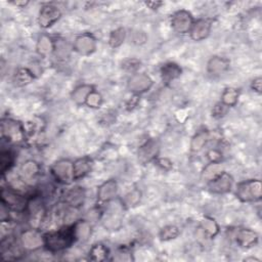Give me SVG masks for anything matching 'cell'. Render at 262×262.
<instances>
[{
  "label": "cell",
  "mask_w": 262,
  "mask_h": 262,
  "mask_svg": "<svg viewBox=\"0 0 262 262\" xmlns=\"http://www.w3.org/2000/svg\"><path fill=\"white\" fill-rule=\"evenodd\" d=\"M74 242L72 225L50 231L44 235V247L51 253L63 251L71 247Z\"/></svg>",
  "instance_id": "6da1fadb"
},
{
  "label": "cell",
  "mask_w": 262,
  "mask_h": 262,
  "mask_svg": "<svg viewBox=\"0 0 262 262\" xmlns=\"http://www.w3.org/2000/svg\"><path fill=\"white\" fill-rule=\"evenodd\" d=\"M106 210L101 214V223L107 230H118L122 226L124 205L122 202L112 201L107 204Z\"/></svg>",
  "instance_id": "7a4b0ae2"
},
{
  "label": "cell",
  "mask_w": 262,
  "mask_h": 262,
  "mask_svg": "<svg viewBox=\"0 0 262 262\" xmlns=\"http://www.w3.org/2000/svg\"><path fill=\"white\" fill-rule=\"evenodd\" d=\"M235 195L244 203L257 202L262 196V184L259 179H250L239 182L236 186Z\"/></svg>",
  "instance_id": "3957f363"
},
{
  "label": "cell",
  "mask_w": 262,
  "mask_h": 262,
  "mask_svg": "<svg viewBox=\"0 0 262 262\" xmlns=\"http://www.w3.org/2000/svg\"><path fill=\"white\" fill-rule=\"evenodd\" d=\"M53 178L61 184H70L74 181V169L73 162L70 160H59L55 162L50 168Z\"/></svg>",
  "instance_id": "277c9868"
},
{
  "label": "cell",
  "mask_w": 262,
  "mask_h": 262,
  "mask_svg": "<svg viewBox=\"0 0 262 262\" xmlns=\"http://www.w3.org/2000/svg\"><path fill=\"white\" fill-rule=\"evenodd\" d=\"M28 201L24 195L18 191L12 189L11 187L1 189V202L4 206H7L9 209L21 212L27 209Z\"/></svg>",
  "instance_id": "5b68a950"
},
{
  "label": "cell",
  "mask_w": 262,
  "mask_h": 262,
  "mask_svg": "<svg viewBox=\"0 0 262 262\" xmlns=\"http://www.w3.org/2000/svg\"><path fill=\"white\" fill-rule=\"evenodd\" d=\"M26 211L29 214V220L34 228H38L45 219L46 210L44 208L43 201L40 195L32 196L28 201V206Z\"/></svg>",
  "instance_id": "8992f818"
},
{
  "label": "cell",
  "mask_w": 262,
  "mask_h": 262,
  "mask_svg": "<svg viewBox=\"0 0 262 262\" xmlns=\"http://www.w3.org/2000/svg\"><path fill=\"white\" fill-rule=\"evenodd\" d=\"M170 23H171V27L175 33L183 35V34L190 32L191 27L194 23V19L189 11L180 9V10L175 11L171 15Z\"/></svg>",
  "instance_id": "52a82bcc"
},
{
  "label": "cell",
  "mask_w": 262,
  "mask_h": 262,
  "mask_svg": "<svg viewBox=\"0 0 262 262\" xmlns=\"http://www.w3.org/2000/svg\"><path fill=\"white\" fill-rule=\"evenodd\" d=\"M2 138H6L10 142H20L25 138V129L16 121L11 119H3L1 121Z\"/></svg>",
  "instance_id": "ba28073f"
},
{
  "label": "cell",
  "mask_w": 262,
  "mask_h": 262,
  "mask_svg": "<svg viewBox=\"0 0 262 262\" xmlns=\"http://www.w3.org/2000/svg\"><path fill=\"white\" fill-rule=\"evenodd\" d=\"M20 244L24 250L35 251L44 246V235L40 233L38 228L27 229L20 234Z\"/></svg>",
  "instance_id": "9c48e42d"
},
{
  "label": "cell",
  "mask_w": 262,
  "mask_h": 262,
  "mask_svg": "<svg viewBox=\"0 0 262 262\" xmlns=\"http://www.w3.org/2000/svg\"><path fill=\"white\" fill-rule=\"evenodd\" d=\"M233 184V179L230 174L223 171L217 177L207 182L208 189L216 194H223L230 191Z\"/></svg>",
  "instance_id": "30bf717a"
},
{
  "label": "cell",
  "mask_w": 262,
  "mask_h": 262,
  "mask_svg": "<svg viewBox=\"0 0 262 262\" xmlns=\"http://www.w3.org/2000/svg\"><path fill=\"white\" fill-rule=\"evenodd\" d=\"M61 16V12L59 8L53 4H45L41 7L38 16V23L41 28L47 29L54 25L59 17Z\"/></svg>",
  "instance_id": "8fae6325"
},
{
  "label": "cell",
  "mask_w": 262,
  "mask_h": 262,
  "mask_svg": "<svg viewBox=\"0 0 262 262\" xmlns=\"http://www.w3.org/2000/svg\"><path fill=\"white\" fill-rule=\"evenodd\" d=\"M73 49L81 55H89L96 49V39L90 33H83L75 39Z\"/></svg>",
  "instance_id": "7c38bea8"
},
{
  "label": "cell",
  "mask_w": 262,
  "mask_h": 262,
  "mask_svg": "<svg viewBox=\"0 0 262 262\" xmlns=\"http://www.w3.org/2000/svg\"><path fill=\"white\" fill-rule=\"evenodd\" d=\"M154 82L151 78L144 73H135L128 81V89L135 93L141 94L150 89Z\"/></svg>",
  "instance_id": "4fadbf2b"
},
{
  "label": "cell",
  "mask_w": 262,
  "mask_h": 262,
  "mask_svg": "<svg viewBox=\"0 0 262 262\" xmlns=\"http://www.w3.org/2000/svg\"><path fill=\"white\" fill-rule=\"evenodd\" d=\"M63 203L70 207L79 209L81 208L86 200V191L81 186H74L69 188L63 196H62Z\"/></svg>",
  "instance_id": "5bb4252c"
},
{
  "label": "cell",
  "mask_w": 262,
  "mask_h": 262,
  "mask_svg": "<svg viewBox=\"0 0 262 262\" xmlns=\"http://www.w3.org/2000/svg\"><path fill=\"white\" fill-rule=\"evenodd\" d=\"M118 194V183L114 179L106 180L97 189V201L100 204H108L114 201Z\"/></svg>",
  "instance_id": "9a60e30c"
},
{
  "label": "cell",
  "mask_w": 262,
  "mask_h": 262,
  "mask_svg": "<svg viewBox=\"0 0 262 262\" xmlns=\"http://www.w3.org/2000/svg\"><path fill=\"white\" fill-rule=\"evenodd\" d=\"M211 29H212V19L199 18L194 20L191 27V30L189 32L190 38L193 41H203L210 35Z\"/></svg>",
  "instance_id": "2e32d148"
},
{
  "label": "cell",
  "mask_w": 262,
  "mask_h": 262,
  "mask_svg": "<svg viewBox=\"0 0 262 262\" xmlns=\"http://www.w3.org/2000/svg\"><path fill=\"white\" fill-rule=\"evenodd\" d=\"M160 151V144L156 139H148L138 149V159L145 164L157 159Z\"/></svg>",
  "instance_id": "e0dca14e"
},
{
  "label": "cell",
  "mask_w": 262,
  "mask_h": 262,
  "mask_svg": "<svg viewBox=\"0 0 262 262\" xmlns=\"http://www.w3.org/2000/svg\"><path fill=\"white\" fill-rule=\"evenodd\" d=\"M230 61L226 57L212 56L207 62V72L212 76H220L227 72Z\"/></svg>",
  "instance_id": "ac0fdd59"
},
{
  "label": "cell",
  "mask_w": 262,
  "mask_h": 262,
  "mask_svg": "<svg viewBox=\"0 0 262 262\" xmlns=\"http://www.w3.org/2000/svg\"><path fill=\"white\" fill-rule=\"evenodd\" d=\"M236 244L245 249L255 246L258 242V234L250 228H241L235 233Z\"/></svg>",
  "instance_id": "d6986e66"
},
{
  "label": "cell",
  "mask_w": 262,
  "mask_h": 262,
  "mask_svg": "<svg viewBox=\"0 0 262 262\" xmlns=\"http://www.w3.org/2000/svg\"><path fill=\"white\" fill-rule=\"evenodd\" d=\"M75 241L85 243L91 235V224L88 220H77L72 225Z\"/></svg>",
  "instance_id": "ffe728a7"
},
{
  "label": "cell",
  "mask_w": 262,
  "mask_h": 262,
  "mask_svg": "<svg viewBox=\"0 0 262 262\" xmlns=\"http://www.w3.org/2000/svg\"><path fill=\"white\" fill-rule=\"evenodd\" d=\"M92 160L89 157H83L73 162L74 169V180H79L85 177L92 170Z\"/></svg>",
  "instance_id": "44dd1931"
},
{
  "label": "cell",
  "mask_w": 262,
  "mask_h": 262,
  "mask_svg": "<svg viewBox=\"0 0 262 262\" xmlns=\"http://www.w3.org/2000/svg\"><path fill=\"white\" fill-rule=\"evenodd\" d=\"M181 68L175 62H167L161 68V78L165 84H168L181 75Z\"/></svg>",
  "instance_id": "7402d4cb"
},
{
  "label": "cell",
  "mask_w": 262,
  "mask_h": 262,
  "mask_svg": "<svg viewBox=\"0 0 262 262\" xmlns=\"http://www.w3.org/2000/svg\"><path fill=\"white\" fill-rule=\"evenodd\" d=\"M40 172V165L33 160H28L19 167V176L26 181L35 178Z\"/></svg>",
  "instance_id": "603a6c76"
},
{
  "label": "cell",
  "mask_w": 262,
  "mask_h": 262,
  "mask_svg": "<svg viewBox=\"0 0 262 262\" xmlns=\"http://www.w3.org/2000/svg\"><path fill=\"white\" fill-rule=\"evenodd\" d=\"M93 86L89 85V84H82V85H79L78 87H76L74 89V91L72 92V100L78 104V105H81V104H85V101H86V98L87 96L89 95V93L91 91H93Z\"/></svg>",
  "instance_id": "cb8c5ba5"
},
{
  "label": "cell",
  "mask_w": 262,
  "mask_h": 262,
  "mask_svg": "<svg viewBox=\"0 0 262 262\" xmlns=\"http://www.w3.org/2000/svg\"><path fill=\"white\" fill-rule=\"evenodd\" d=\"M54 50V41L47 35H42L39 37L37 42V51L40 55L46 56L53 52Z\"/></svg>",
  "instance_id": "d4e9b609"
},
{
  "label": "cell",
  "mask_w": 262,
  "mask_h": 262,
  "mask_svg": "<svg viewBox=\"0 0 262 262\" xmlns=\"http://www.w3.org/2000/svg\"><path fill=\"white\" fill-rule=\"evenodd\" d=\"M223 172V169H222V165L221 163H214V162H210V164H208L203 172H202V179L206 182H209L211 181L212 179H214L215 177H217L220 173Z\"/></svg>",
  "instance_id": "484cf974"
},
{
  "label": "cell",
  "mask_w": 262,
  "mask_h": 262,
  "mask_svg": "<svg viewBox=\"0 0 262 262\" xmlns=\"http://www.w3.org/2000/svg\"><path fill=\"white\" fill-rule=\"evenodd\" d=\"M239 96V91L233 87H227L221 94V103L226 105L227 107L234 106L237 103Z\"/></svg>",
  "instance_id": "4316f807"
},
{
  "label": "cell",
  "mask_w": 262,
  "mask_h": 262,
  "mask_svg": "<svg viewBox=\"0 0 262 262\" xmlns=\"http://www.w3.org/2000/svg\"><path fill=\"white\" fill-rule=\"evenodd\" d=\"M210 138V134L207 130H202L199 131L192 138H191V142H190V149L192 151H200L203 149V147L206 145V143L208 142Z\"/></svg>",
  "instance_id": "83f0119b"
},
{
  "label": "cell",
  "mask_w": 262,
  "mask_h": 262,
  "mask_svg": "<svg viewBox=\"0 0 262 262\" xmlns=\"http://www.w3.org/2000/svg\"><path fill=\"white\" fill-rule=\"evenodd\" d=\"M200 226L203 230V232L208 236V237H214L218 234L219 232V225L217 222L211 218V217H205L201 223Z\"/></svg>",
  "instance_id": "f1b7e54d"
},
{
  "label": "cell",
  "mask_w": 262,
  "mask_h": 262,
  "mask_svg": "<svg viewBox=\"0 0 262 262\" xmlns=\"http://www.w3.org/2000/svg\"><path fill=\"white\" fill-rule=\"evenodd\" d=\"M108 256V249L103 244H95L89 250V258L93 261H103Z\"/></svg>",
  "instance_id": "f546056e"
},
{
  "label": "cell",
  "mask_w": 262,
  "mask_h": 262,
  "mask_svg": "<svg viewBox=\"0 0 262 262\" xmlns=\"http://www.w3.org/2000/svg\"><path fill=\"white\" fill-rule=\"evenodd\" d=\"M126 39V31L124 28H118L111 32L108 37V44L112 48L121 46Z\"/></svg>",
  "instance_id": "4dcf8cb0"
},
{
  "label": "cell",
  "mask_w": 262,
  "mask_h": 262,
  "mask_svg": "<svg viewBox=\"0 0 262 262\" xmlns=\"http://www.w3.org/2000/svg\"><path fill=\"white\" fill-rule=\"evenodd\" d=\"M141 199V191L139 189H132L129 192H127L123 199L121 200L122 204L125 208H130L136 206Z\"/></svg>",
  "instance_id": "1f68e13d"
},
{
  "label": "cell",
  "mask_w": 262,
  "mask_h": 262,
  "mask_svg": "<svg viewBox=\"0 0 262 262\" xmlns=\"http://www.w3.org/2000/svg\"><path fill=\"white\" fill-rule=\"evenodd\" d=\"M33 79H34L33 73L31 71H29L28 69H25V68L18 69L17 72L15 73V76H14V81L19 86L31 83Z\"/></svg>",
  "instance_id": "d6a6232c"
},
{
  "label": "cell",
  "mask_w": 262,
  "mask_h": 262,
  "mask_svg": "<svg viewBox=\"0 0 262 262\" xmlns=\"http://www.w3.org/2000/svg\"><path fill=\"white\" fill-rule=\"evenodd\" d=\"M13 155L11 154L10 150H1L0 154V169L2 174H5L8 172L13 165Z\"/></svg>",
  "instance_id": "836d02e7"
},
{
  "label": "cell",
  "mask_w": 262,
  "mask_h": 262,
  "mask_svg": "<svg viewBox=\"0 0 262 262\" xmlns=\"http://www.w3.org/2000/svg\"><path fill=\"white\" fill-rule=\"evenodd\" d=\"M179 235V229L177 226L175 225H167V226H164L161 230H160V233H159V236L162 241H171V239H174L176 238L177 236Z\"/></svg>",
  "instance_id": "e575fe53"
},
{
  "label": "cell",
  "mask_w": 262,
  "mask_h": 262,
  "mask_svg": "<svg viewBox=\"0 0 262 262\" xmlns=\"http://www.w3.org/2000/svg\"><path fill=\"white\" fill-rule=\"evenodd\" d=\"M70 46L64 40L54 41V50L53 53L57 58H67L70 54Z\"/></svg>",
  "instance_id": "d590c367"
},
{
  "label": "cell",
  "mask_w": 262,
  "mask_h": 262,
  "mask_svg": "<svg viewBox=\"0 0 262 262\" xmlns=\"http://www.w3.org/2000/svg\"><path fill=\"white\" fill-rule=\"evenodd\" d=\"M102 103V96L99 92L93 90L89 93V95L87 96L86 98V101H85V104L89 107H92V108H97L101 105Z\"/></svg>",
  "instance_id": "8d00e7d4"
},
{
  "label": "cell",
  "mask_w": 262,
  "mask_h": 262,
  "mask_svg": "<svg viewBox=\"0 0 262 262\" xmlns=\"http://www.w3.org/2000/svg\"><path fill=\"white\" fill-rule=\"evenodd\" d=\"M140 64L141 62L137 58H129L123 61L122 69L127 73H135L140 68Z\"/></svg>",
  "instance_id": "74e56055"
},
{
  "label": "cell",
  "mask_w": 262,
  "mask_h": 262,
  "mask_svg": "<svg viewBox=\"0 0 262 262\" xmlns=\"http://www.w3.org/2000/svg\"><path fill=\"white\" fill-rule=\"evenodd\" d=\"M227 106L226 105H224L223 103H221V102H218V103H216L214 106H213V111H212V116L213 117H215V118H221V117H223L225 114H226V112H227Z\"/></svg>",
  "instance_id": "f35d334b"
},
{
  "label": "cell",
  "mask_w": 262,
  "mask_h": 262,
  "mask_svg": "<svg viewBox=\"0 0 262 262\" xmlns=\"http://www.w3.org/2000/svg\"><path fill=\"white\" fill-rule=\"evenodd\" d=\"M132 42L136 45H141L146 42V35L142 31H135L132 34Z\"/></svg>",
  "instance_id": "ab89813d"
},
{
  "label": "cell",
  "mask_w": 262,
  "mask_h": 262,
  "mask_svg": "<svg viewBox=\"0 0 262 262\" xmlns=\"http://www.w3.org/2000/svg\"><path fill=\"white\" fill-rule=\"evenodd\" d=\"M207 157L209 159L210 162H214V163H220L221 160H222V154L219 149H216V148H213V149H210L208 152H207Z\"/></svg>",
  "instance_id": "60d3db41"
},
{
  "label": "cell",
  "mask_w": 262,
  "mask_h": 262,
  "mask_svg": "<svg viewBox=\"0 0 262 262\" xmlns=\"http://www.w3.org/2000/svg\"><path fill=\"white\" fill-rule=\"evenodd\" d=\"M251 88L253 91H255L258 94H261L262 92V78L257 77L255 78L251 83Z\"/></svg>",
  "instance_id": "b9f144b4"
},
{
  "label": "cell",
  "mask_w": 262,
  "mask_h": 262,
  "mask_svg": "<svg viewBox=\"0 0 262 262\" xmlns=\"http://www.w3.org/2000/svg\"><path fill=\"white\" fill-rule=\"evenodd\" d=\"M157 163H158V165L159 166H161L163 169H169L171 166H172V163L168 160V159H166V158H161V159H158L157 160Z\"/></svg>",
  "instance_id": "7bdbcfd3"
},
{
  "label": "cell",
  "mask_w": 262,
  "mask_h": 262,
  "mask_svg": "<svg viewBox=\"0 0 262 262\" xmlns=\"http://www.w3.org/2000/svg\"><path fill=\"white\" fill-rule=\"evenodd\" d=\"M162 4H163L162 2H146V5H147V6H149L150 8H152V9H157V8H159Z\"/></svg>",
  "instance_id": "ee69618b"
},
{
  "label": "cell",
  "mask_w": 262,
  "mask_h": 262,
  "mask_svg": "<svg viewBox=\"0 0 262 262\" xmlns=\"http://www.w3.org/2000/svg\"><path fill=\"white\" fill-rule=\"evenodd\" d=\"M246 261L247 260H254V261H258L259 262V259H257V258H247V259H245Z\"/></svg>",
  "instance_id": "f6af8a7d"
}]
</instances>
